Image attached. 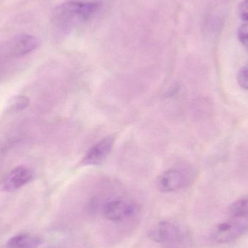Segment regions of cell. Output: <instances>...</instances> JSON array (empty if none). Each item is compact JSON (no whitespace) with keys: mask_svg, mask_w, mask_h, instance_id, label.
<instances>
[{"mask_svg":"<svg viewBox=\"0 0 248 248\" xmlns=\"http://www.w3.org/2000/svg\"><path fill=\"white\" fill-rule=\"evenodd\" d=\"M248 232V197H245L230 205L228 218L214 227L210 239L216 243H228Z\"/></svg>","mask_w":248,"mask_h":248,"instance_id":"obj_1","label":"cell"},{"mask_svg":"<svg viewBox=\"0 0 248 248\" xmlns=\"http://www.w3.org/2000/svg\"><path fill=\"white\" fill-rule=\"evenodd\" d=\"M100 3L68 1L56 7L52 22L58 29H70L78 23L90 20L100 8Z\"/></svg>","mask_w":248,"mask_h":248,"instance_id":"obj_2","label":"cell"},{"mask_svg":"<svg viewBox=\"0 0 248 248\" xmlns=\"http://www.w3.org/2000/svg\"><path fill=\"white\" fill-rule=\"evenodd\" d=\"M195 177V171L192 168H175L166 170L160 176L158 186L163 192H176L189 186Z\"/></svg>","mask_w":248,"mask_h":248,"instance_id":"obj_3","label":"cell"},{"mask_svg":"<svg viewBox=\"0 0 248 248\" xmlns=\"http://www.w3.org/2000/svg\"><path fill=\"white\" fill-rule=\"evenodd\" d=\"M135 205L128 201L116 199L109 201L103 208V215L109 221H122L131 217L135 212Z\"/></svg>","mask_w":248,"mask_h":248,"instance_id":"obj_4","label":"cell"},{"mask_svg":"<svg viewBox=\"0 0 248 248\" xmlns=\"http://www.w3.org/2000/svg\"><path fill=\"white\" fill-rule=\"evenodd\" d=\"M148 237L155 243H173L182 236L179 227L173 223L160 221L150 230Z\"/></svg>","mask_w":248,"mask_h":248,"instance_id":"obj_5","label":"cell"},{"mask_svg":"<svg viewBox=\"0 0 248 248\" xmlns=\"http://www.w3.org/2000/svg\"><path fill=\"white\" fill-rule=\"evenodd\" d=\"M114 144V139L106 137L94 144L83 158L85 166H96L103 163L110 154Z\"/></svg>","mask_w":248,"mask_h":248,"instance_id":"obj_6","label":"cell"},{"mask_svg":"<svg viewBox=\"0 0 248 248\" xmlns=\"http://www.w3.org/2000/svg\"><path fill=\"white\" fill-rule=\"evenodd\" d=\"M33 179L31 170L23 166H18L6 176L1 189L4 192H15L31 182Z\"/></svg>","mask_w":248,"mask_h":248,"instance_id":"obj_7","label":"cell"},{"mask_svg":"<svg viewBox=\"0 0 248 248\" xmlns=\"http://www.w3.org/2000/svg\"><path fill=\"white\" fill-rule=\"evenodd\" d=\"M39 44L37 38L33 35L20 34L11 41L10 52L16 57L24 56L34 50Z\"/></svg>","mask_w":248,"mask_h":248,"instance_id":"obj_8","label":"cell"},{"mask_svg":"<svg viewBox=\"0 0 248 248\" xmlns=\"http://www.w3.org/2000/svg\"><path fill=\"white\" fill-rule=\"evenodd\" d=\"M42 242L43 240L39 236L20 234L11 237L2 248H38Z\"/></svg>","mask_w":248,"mask_h":248,"instance_id":"obj_9","label":"cell"},{"mask_svg":"<svg viewBox=\"0 0 248 248\" xmlns=\"http://www.w3.org/2000/svg\"><path fill=\"white\" fill-rule=\"evenodd\" d=\"M29 99L26 96H15L9 100L6 106L5 113H19L29 107Z\"/></svg>","mask_w":248,"mask_h":248,"instance_id":"obj_10","label":"cell"},{"mask_svg":"<svg viewBox=\"0 0 248 248\" xmlns=\"http://www.w3.org/2000/svg\"><path fill=\"white\" fill-rule=\"evenodd\" d=\"M237 82L242 88L248 90V67L243 68L239 72L237 75Z\"/></svg>","mask_w":248,"mask_h":248,"instance_id":"obj_11","label":"cell"},{"mask_svg":"<svg viewBox=\"0 0 248 248\" xmlns=\"http://www.w3.org/2000/svg\"><path fill=\"white\" fill-rule=\"evenodd\" d=\"M239 15L242 20L248 21V0H243L239 6Z\"/></svg>","mask_w":248,"mask_h":248,"instance_id":"obj_12","label":"cell"},{"mask_svg":"<svg viewBox=\"0 0 248 248\" xmlns=\"http://www.w3.org/2000/svg\"><path fill=\"white\" fill-rule=\"evenodd\" d=\"M237 36H238L239 40L240 42L248 39V21L243 23L237 31Z\"/></svg>","mask_w":248,"mask_h":248,"instance_id":"obj_13","label":"cell"},{"mask_svg":"<svg viewBox=\"0 0 248 248\" xmlns=\"http://www.w3.org/2000/svg\"><path fill=\"white\" fill-rule=\"evenodd\" d=\"M188 246V241L186 240V239H184L180 243H179V246L177 247L174 248H187Z\"/></svg>","mask_w":248,"mask_h":248,"instance_id":"obj_14","label":"cell"},{"mask_svg":"<svg viewBox=\"0 0 248 248\" xmlns=\"http://www.w3.org/2000/svg\"><path fill=\"white\" fill-rule=\"evenodd\" d=\"M242 45H243V46H244L245 49H246V50L248 52V39H246V40L243 41V42H241Z\"/></svg>","mask_w":248,"mask_h":248,"instance_id":"obj_15","label":"cell"}]
</instances>
